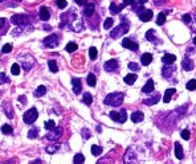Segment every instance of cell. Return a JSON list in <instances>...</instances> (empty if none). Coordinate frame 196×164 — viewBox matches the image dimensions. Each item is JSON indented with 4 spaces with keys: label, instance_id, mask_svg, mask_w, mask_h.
Wrapping results in <instances>:
<instances>
[{
    "label": "cell",
    "instance_id": "6da1fadb",
    "mask_svg": "<svg viewBox=\"0 0 196 164\" xmlns=\"http://www.w3.org/2000/svg\"><path fill=\"white\" fill-rule=\"evenodd\" d=\"M123 99H125L123 93H110V94L105 98L104 103L105 105H109V106H119V105H122Z\"/></svg>",
    "mask_w": 196,
    "mask_h": 164
},
{
    "label": "cell",
    "instance_id": "7a4b0ae2",
    "mask_svg": "<svg viewBox=\"0 0 196 164\" xmlns=\"http://www.w3.org/2000/svg\"><path fill=\"white\" fill-rule=\"evenodd\" d=\"M129 26H130V24H129V21L126 23L125 21V19L122 17V24H119L115 29H113V31L110 32V37L113 39H117L119 37V36H122V35H125L126 32L129 31Z\"/></svg>",
    "mask_w": 196,
    "mask_h": 164
},
{
    "label": "cell",
    "instance_id": "3957f363",
    "mask_svg": "<svg viewBox=\"0 0 196 164\" xmlns=\"http://www.w3.org/2000/svg\"><path fill=\"white\" fill-rule=\"evenodd\" d=\"M37 116H39L37 110H36L35 107H32V109H29L28 111H26V113L24 114V115H23V120H24L26 125H32V123H35V122H36Z\"/></svg>",
    "mask_w": 196,
    "mask_h": 164
},
{
    "label": "cell",
    "instance_id": "277c9868",
    "mask_svg": "<svg viewBox=\"0 0 196 164\" xmlns=\"http://www.w3.org/2000/svg\"><path fill=\"white\" fill-rule=\"evenodd\" d=\"M62 135V128L61 127H54V128L49 130V132L45 135V138L48 140H51V142H56V140H58L61 138Z\"/></svg>",
    "mask_w": 196,
    "mask_h": 164
},
{
    "label": "cell",
    "instance_id": "5b68a950",
    "mask_svg": "<svg viewBox=\"0 0 196 164\" xmlns=\"http://www.w3.org/2000/svg\"><path fill=\"white\" fill-rule=\"evenodd\" d=\"M42 44H44V46H46V48H56V46L58 45V36L57 35H49L48 37L44 39V41H42Z\"/></svg>",
    "mask_w": 196,
    "mask_h": 164
},
{
    "label": "cell",
    "instance_id": "8992f818",
    "mask_svg": "<svg viewBox=\"0 0 196 164\" xmlns=\"http://www.w3.org/2000/svg\"><path fill=\"white\" fill-rule=\"evenodd\" d=\"M20 61H21V66H23V69H24L25 72L31 70V68L35 65V60H33V57H31L29 54L21 56L20 57Z\"/></svg>",
    "mask_w": 196,
    "mask_h": 164
},
{
    "label": "cell",
    "instance_id": "52a82bcc",
    "mask_svg": "<svg viewBox=\"0 0 196 164\" xmlns=\"http://www.w3.org/2000/svg\"><path fill=\"white\" fill-rule=\"evenodd\" d=\"M11 23L15 25H25L29 23V16L26 15H13L11 17Z\"/></svg>",
    "mask_w": 196,
    "mask_h": 164
},
{
    "label": "cell",
    "instance_id": "ba28073f",
    "mask_svg": "<svg viewBox=\"0 0 196 164\" xmlns=\"http://www.w3.org/2000/svg\"><path fill=\"white\" fill-rule=\"evenodd\" d=\"M69 21H70V28L74 32H81L82 31V20L79 17H77L76 13L72 15V19H69Z\"/></svg>",
    "mask_w": 196,
    "mask_h": 164
},
{
    "label": "cell",
    "instance_id": "9c48e42d",
    "mask_svg": "<svg viewBox=\"0 0 196 164\" xmlns=\"http://www.w3.org/2000/svg\"><path fill=\"white\" fill-rule=\"evenodd\" d=\"M122 46H123V48L130 49V51H132V52H137L139 49V46H138L137 42H134L130 39H123V40H122Z\"/></svg>",
    "mask_w": 196,
    "mask_h": 164
},
{
    "label": "cell",
    "instance_id": "30bf717a",
    "mask_svg": "<svg viewBox=\"0 0 196 164\" xmlns=\"http://www.w3.org/2000/svg\"><path fill=\"white\" fill-rule=\"evenodd\" d=\"M118 61L117 60H109V61L105 62V70L109 73H114L115 70L118 69Z\"/></svg>",
    "mask_w": 196,
    "mask_h": 164
},
{
    "label": "cell",
    "instance_id": "8fae6325",
    "mask_svg": "<svg viewBox=\"0 0 196 164\" xmlns=\"http://www.w3.org/2000/svg\"><path fill=\"white\" fill-rule=\"evenodd\" d=\"M175 61H176V56L175 54H170V53H166V54L162 57V62L164 65H172Z\"/></svg>",
    "mask_w": 196,
    "mask_h": 164
},
{
    "label": "cell",
    "instance_id": "7c38bea8",
    "mask_svg": "<svg viewBox=\"0 0 196 164\" xmlns=\"http://www.w3.org/2000/svg\"><path fill=\"white\" fill-rule=\"evenodd\" d=\"M2 109H3V111L5 113V115L8 116V118H13V109H12V106H11V103L9 102H4L2 105Z\"/></svg>",
    "mask_w": 196,
    "mask_h": 164
},
{
    "label": "cell",
    "instance_id": "4fadbf2b",
    "mask_svg": "<svg viewBox=\"0 0 196 164\" xmlns=\"http://www.w3.org/2000/svg\"><path fill=\"white\" fill-rule=\"evenodd\" d=\"M174 72H175L174 63H172V65H166L164 68L162 69V76H163L164 78H170V76H171Z\"/></svg>",
    "mask_w": 196,
    "mask_h": 164
},
{
    "label": "cell",
    "instance_id": "5bb4252c",
    "mask_svg": "<svg viewBox=\"0 0 196 164\" xmlns=\"http://www.w3.org/2000/svg\"><path fill=\"white\" fill-rule=\"evenodd\" d=\"M152 15H154V13H152V11L151 9H145L143 12H141L139 13V19L142 20V21H150V20L152 19Z\"/></svg>",
    "mask_w": 196,
    "mask_h": 164
},
{
    "label": "cell",
    "instance_id": "9a60e30c",
    "mask_svg": "<svg viewBox=\"0 0 196 164\" xmlns=\"http://www.w3.org/2000/svg\"><path fill=\"white\" fill-rule=\"evenodd\" d=\"M73 91L74 94H79L82 91V83H81V79L79 78H73Z\"/></svg>",
    "mask_w": 196,
    "mask_h": 164
},
{
    "label": "cell",
    "instance_id": "2e32d148",
    "mask_svg": "<svg viewBox=\"0 0 196 164\" xmlns=\"http://www.w3.org/2000/svg\"><path fill=\"white\" fill-rule=\"evenodd\" d=\"M154 91V81L152 79H148L147 82H146V85L142 88V93H145V94H150V93Z\"/></svg>",
    "mask_w": 196,
    "mask_h": 164
},
{
    "label": "cell",
    "instance_id": "e0dca14e",
    "mask_svg": "<svg viewBox=\"0 0 196 164\" xmlns=\"http://www.w3.org/2000/svg\"><path fill=\"white\" fill-rule=\"evenodd\" d=\"M39 16H40V19H41V20L48 21L49 17H51V13H49V11H48V8H46V7H41V8H40V12H39Z\"/></svg>",
    "mask_w": 196,
    "mask_h": 164
},
{
    "label": "cell",
    "instance_id": "ac0fdd59",
    "mask_svg": "<svg viewBox=\"0 0 196 164\" xmlns=\"http://www.w3.org/2000/svg\"><path fill=\"white\" fill-rule=\"evenodd\" d=\"M182 68L184 70H187V72H191V70L194 69V62H192L190 58H184L183 61H182Z\"/></svg>",
    "mask_w": 196,
    "mask_h": 164
},
{
    "label": "cell",
    "instance_id": "d6986e66",
    "mask_svg": "<svg viewBox=\"0 0 196 164\" xmlns=\"http://www.w3.org/2000/svg\"><path fill=\"white\" fill-rule=\"evenodd\" d=\"M145 119V115L142 111H135L131 114V120L134 123H138V122H142V120Z\"/></svg>",
    "mask_w": 196,
    "mask_h": 164
},
{
    "label": "cell",
    "instance_id": "ffe728a7",
    "mask_svg": "<svg viewBox=\"0 0 196 164\" xmlns=\"http://www.w3.org/2000/svg\"><path fill=\"white\" fill-rule=\"evenodd\" d=\"M93 13H94V4H92V3H89V4H85L84 15L86 16V17H90V16H93Z\"/></svg>",
    "mask_w": 196,
    "mask_h": 164
},
{
    "label": "cell",
    "instance_id": "44dd1931",
    "mask_svg": "<svg viewBox=\"0 0 196 164\" xmlns=\"http://www.w3.org/2000/svg\"><path fill=\"white\" fill-rule=\"evenodd\" d=\"M125 7H126L125 4H115V3H111V4H110V12L113 13V15H115V13L121 12Z\"/></svg>",
    "mask_w": 196,
    "mask_h": 164
},
{
    "label": "cell",
    "instance_id": "7402d4cb",
    "mask_svg": "<svg viewBox=\"0 0 196 164\" xmlns=\"http://www.w3.org/2000/svg\"><path fill=\"white\" fill-rule=\"evenodd\" d=\"M175 93H176V90H175V89H167V90H166V93H164V98H163L164 103H170L171 98H172V95H174Z\"/></svg>",
    "mask_w": 196,
    "mask_h": 164
},
{
    "label": "cell",
    "instance_id": "603a6c76",
    "mask_svg": "<svg viewBox=\"0 0 196 164\" xmlns=\"http://www.w3.org/2000/svg\"><path fill=\"white\" fill-rule=\"evenodd\" d=\"M159 99H160V95L159 94H155L152 98H148V99H145L143 103L146 106H152V105H155V103H158L159 102Z\"/></svg>",
    "mask_w": 196,
    "mask_h": 164
},
{
    "label": "cell",
    "instance_id": "cb8c5ba5",
    "mask_svg": "<svg viewBox=\"0 0 196 164\" xmlns=\"http://www.w3.org/2000/svg\"><path fill=\"white\" fill-rule=\"evenodd\" d=\"M141 61H142V63L143 65H150V63L152 62V54L151 53H145V54H142V57H141Z\"/></svg>",
    "mask_w": 196,
    "mask_h": 164
},
{
    "label": "cell",
    "instance_id": "d4e9b609",
    "mask_svg": "<svg viewBox=\"0 0 196 164\" xmlns=\"http://www.w3.org/2000/svg\"><path fill=\"white\" fill-rule=\"evenodd\" d=\"M123 81H125V83H127V85H132V83L137 81V74H135V73H130V74H127L125 77Z\"/></svg>",
    "mask_w": 196,
    "mask_h": 164
},
{
    "label": "cell",
    "instance_id": "484cf974",
    "mask_svg": "<svg viewBox=\"0 0 196 164\" xmlns=\"http://www.w3.org/2000/svg\"><path fill=\"white\" fill-rule=\"evenodd\" d=\"M175 156L178 159H183L184 153H183V148H182L180 143H175Z\"/></svg>",
    "mask_w": 196,
    "mask_h": 164
},
{
    "label": "cell",
    "instance_id": "4316f807",
    "mask_svg": "<svg viewBox=\"0 0 196 164\" xmlns=\"http://www.w3.org/2000/svg\"><path fill=\"white\" fill-rule=\"evenodd\" d=\"M45 93H46V88L45 86H42V85H40L37 89L35 90V97H42V95H45Z\"/></svg>",
    "mask_w": 196,
    "mask_h": 164
},
{
    "label": "cell",
    "instance_id": "83f0119b",
    "mask_svg": "<svg viewBox=\"0 0 196 164\" xmlns=\"http://www.w3.org/2000/svg\"><path fill=\"white\" fill-rule=\"evenodd\" d=\"M154 33H155V32H154V29H148V32L146 33V39H147L148 41H151L152 44H157L158 41H157V39L154 37Z\"/></svg>",
    "mask_w": 196,
    "mask_h": 164
},
{
    "label": "cell",
    "instance_id": "f1b7e54d",
    "mask_svg": "<svg viewBox=\"0 0 196 164\" xmlns=\"http://www.w3.org/2000/svg\"><path fill=\"white\" fill-rule=\"evenodd\" d=\"M77 44L76 42H73V41H70V42H68V45H66V48H65V51L68 52V53H73V52H76L77 51Z\"/></svg>",
    "mask_w": 196,
    "mask_h": 164
},
{
    "label": "cell",
    "instance_id": "f546056e",
    "mask_svg": "<svg viewBox=\"0 0 196 164\" xmlns=\"http://www.w3.org/2000/svg\"><path fill=\"white\" fill-rule=\"evenodd\" d=\"M48 65H49V69H51L52 73H57V72H58L57 62H56L54 60H49V61H48Z\"/></svg>",
    "mask_w": 196,
    "mask_h": 164
},
{
    "label": "cell",
    "instance_id": "4dcf8cb0",
    "mask_svg": "<svg viewBox=\"0 0 196 164\" xmlns=\"http://www.w3.org/2000/svg\"><path fill=\"white\" fill-rule=\"evenodd\" d=\"M73 162H74V164H84L85 163V156L82 155V153H77V155H74Z\"/></svg>",
    "mask_w": 196,
    "mask_h": 164
},
{
    "label": "cell",
    "instance_id": "1f68e13d",
    "mask_svg": "<svg viewBox=\"0 0 196 164\" xmlns=\"http://www.w3.org/2000/svg\"><path fill=\"white\" fill-rule=\"evenodd\" d=\"M104 152V150H102V147H99V146H92V153L94 156H99L101 153Z\"/></svg>",
    "mask_w": 196,
    "mask_h": 164
},
{
    "label": "cell",
    "instance_id": "d6a6232c",
    "mask_svg": "<svg viewBox=\"0 0 196 164\" xmlns=\"http://www.w3.org/2000/svg\"><path fill=\"white\" fill-rule=\"evenodd\" d=\"M84 103L86 106H90L93 103V97H92L90 93H85L84 94Z\"/></svg>",
    "mask_w": 196,
    "mask_h": 164
},
{
    "label": "cell",
    "instance_id": "836d02e7",
    "mask_svg": "<svg viewBox=\"0 0 196 164\" xmlns=\"http://www.w3.org/2000/svg\"><path fill=\"white\" fill-rule=\"evenodd\" d=\"M166 23V13L164 12H160L157 17V24L158 25H163Z\"/></svg>",
    "mask_w": 196,
    "mask_h": 164
},
{
    "label": "cell",
    "instance_id": "e575fe53",
    "mask_svg": "<svg viewBox=\"0 0 196 164\" xmlns=\"http://www.w3.org/2000/svg\"><path fill=\"white\" fill-rule=\"evenodd\" d=\"M2 132L5 134V135H11V134L13 132L11 125H3V127H2Z\"/></svg>",
    "mask_w": 196,
    "mask_h": 164
},
{
    "label": "cell",
    "instance_id": "d590c367",
    "mask_svg": "<svg viewBox=\"0 0 196 164\" xmlns=\"http://www.w3.org/2000/svg\"><path fill=\"white\" fill-rule=\"evenodd\" d=\"M37 134H39V130L36 128V127H32V128L29 130V132H28V138L29 139H36L37 138Z\"/></svg>",
    "mask_w": 196,
    "mask_h": 164
},
{
    "label": "cell",
    "instance_id": "8d00e7d4",
    "mask_svg": "<svg viewBox=\"0 0 196 164\" xmlns=\"http://www.w3.org/2000/svg\"><path fill=\"white\" fill-rule=\"evenodd\" d=\"M86 81H88V85H89V86H95V83H97L95 76H94V74H92V73L88 76V79H86Z\"/></svg>",
    "mask_w": 196,
    "mask_h": 164
},
{
    "label": "cell",
    "instance_id": "74e56055",
    "mask_svg": "<svg viewBox=\"0 0 196 164\" xmlns=\"http://www.w3.org/2000/svg\"><path fill=\"white\" fill-rule=\"evenodd\" d=\"M89 56H90L92 60H95V58H97L98 51H97V48H95V46H92V48L89 49Z\"/></svg>",
    "mask_w": 196,
    "mask_h": 164
},
{
    "label": "cell",
    "instance_id": "f35d334b",
    "mask_svg": "<svg viewBox=\"0 0 196 164\" xmlns=\"http://www.w3.org/2000/svg\"><path fill=\"white\" fill-rule=\"evenodd\" d=\"M113 24H114V20H113L111 17H107L105 20V23H104V28L105 29H110L113 26Z\"/></svg>",
    "mask_w": 196,
    "mask_h": 164
},
{
    "label": "cell",
    "instance_id": "ab89813d",
    "mask_svg": "<svg viewBox=\"0 0 196 164\" xmlns=\"http://www.w3.org/2000/svg\"><path fill=\"white\" fill-rule=\"evenodd\" d=\"M11 73L13 76H19L20 74V65L19 63H13L11 68Z\"/></svg>",
    "mask_w": 196,
    "mask_h": 164
},
{
    "label": "cell",
    "instance_id": "60d3db41",
    "mask_svg": "<svg viewBox=\"0 0 196 164\" xmlns=\"http://www.w3.org/2000/svg\"><path fill=\"white\" fill-rule=\"evenodd\" d=\"M126 119H127V114H126V110H122V111H119V123H125Z\"/></svg>",
    "mask_w": 196,
    "mask_h": 164
},
{
    "label": "cell",
    "instance_id": "b9f144b4",
    "mask_svg": "<svg viewBox=\"0 0 196 164\" xmlns=\"http://www.w3.org/2000/svg\"><path fill=\"white\" fill-rule=\"evenodd\" d=\"M185 88H187V90H196V79L188 81L187 85H185Z\"/></svg>",
    "mask_w": 196,
    "mask_h": 164
},
{
    "label": "cell",
    "instance_id": "7bdbcfd3",
    "mask_svg": "<svg viewBox=\"0 0 196 164\" xmlns=\"http://www.w3.org/2000/svg\"><path fill=\"white\" fill-rule=\"evenodd\" d=\"M58 148H60V146H58V144H54V146H49V147H46L45 150H46V152H48V153H54Z\"/></svg>",
    "mask_w": 196,
    "mask_h": 164
},
{
    "label": "cell",
    "instance_id": "ee69618b",
    "mask_svg": "<svg viewBox=\"0 0 196 164\" xmlns=\"http://www.w3.org/2000/svg\"><path fill=\"white\" fill-rule=\"evenodd\" d=\"M44 127H45L46 130H52V128H54V127H56V123L53 122V120H46Z\"/></svg>",
    "mask_w": 196,
    "mask_h": 164
},
{
    "label": "cell",
    "instance_id": "f6af8a7d",
    "mask_svg": "<svg viewBox=\"0 0 196 164\" xmlns=\"http://www.w3.org/2000/svg\"><path fill=\"white\" fill-rule=\"evenodd\" d=\"M56 4H57L58 8L64 9V8H66V5H68V3H66V0H56Z\"/></svg>",
    "mask_w": 196,
    "mask_h": 164
},
{
    "label": "cell",
    "instance_id": "bcb514c9",
    "mask_svg": "<svg viewBox=\"0 0 196 164\" xmlns=\"http://www.w3.org/2000/svg\"><path fill=\"white\" fill-rule=\"evenodd\" d=\"M109 115H110V118L114 120V122H118V120H119V113L118 111H111Z\"/></svg>",
    "mask_w": 196,
    "mask_h": 164
},
{
    "label": "cell",
    "instance_id": "7dc6e473",
    "mask_svg": "<svg viewBox=\"0 0 196 164\" xmlns=\"http://www.w3.org/2000/svg\"><path fill=\"white\" fill-rule=\"evenodd\" d=\"M129 69H131L132 72H139V65L135 62H130L129 63Z\"/></svg>",
    "mask_w": 196,
    "mask_h": 164
},
{
    "label": "cell",
    "instance_id": "c3c4849f",
    "mask_svg": "<svg viewBox=\"0 0 196 164\" xmlns=\"http://www.w3.org/2000/svg\"><path fill=\"white\" fill-rule=\"evenodd\" d=\"M11 51H12V44H5V45L2 48V52H3V53H9Z\"/></svg>",
    "mask_w": 196,
    "mask_h": 164
},
{
    "label": "cell",
    "instance_id": "681fc988",
    "mask_svg": "<svg viewBox=\"0 0 196 164\" xmlns=\"http://www.w3.org/2000/svg\"><path fill=\"white\" fill-rule=\"evenodd\" d=\"M190 136H191V134H190L188 130H183V131H182V138H183L184 140H188L190 139Z\"/></svg>",
    "mask_w": 196,
    "mask_h": 164
},
{
    "label": "cell",
    "instance_id": "f907efd6",
    "mask_svg": "<svg viewBox=\"0 0 196 164\" xmlns=\"http://www.w3.org/2000/svg\"><path fill=\"white\" fill-rule=\"evenodd\" d=\"M7 82H9V79L7 78V76H5V73H0V83H7Z\"/></svg>",
    "mask_w": 196,
    "mask_h": 164
},
{
    "label": "cell",
    "instance_id": "816d5d0a",
    "mask_svg": "<svg viewBox=\"0 0 196 164\" xmlns=\"http://www.w3.org/2000/svg\"><path fill=\"white\" fill-rule=\"evenodd\" d=\"M19 102H20V105H21V106L26 105V97L25 95H20L19 97Z\"/></svg>",
    "mask_w": 196,
    "mask_h": 164
},
{
    "label": "cell",
    "instance_id": "f5cc1de1",
    "mask_svg": "<svg viewBox=\"0 0 196 164\" xmlns=\"http://www.w3.org/2000/svg\"><path fill=\"white\" fill-rule=\"evenodd\" d=\"M183 21H184V23H191V21H192L191 15H188V13H185V15H183Z\"/></svg>",
    "mask_w": 196,
    "mask_h": 164
},
{
    "label": "cell",
    "instance_id": "db71d44e",
    "mask_svg": "<svg viewBox=\"0 0 196 164\" xmlns=\"http://www.w3.org/2000/svg\"><path fill=\"white\" fill-rule=\"evenodd\" d=\"M76 3H77L78 5H85L86 4V2H88V0H74Z\"/></svg>",
    "mask_w": 196,
    "mask_h": 164
},
{
    "label": "cell",
    "instance_id": "11a10c76",
    "mask_svg": "<svg viewBox=\"0 0 196 164\" xmlns=\"http://www.w3.org/2000/svg\"><path fill=\"white\" fill-rule=\"evenodd\" d=\"M123 4L125 5H131V4H134V0H123Z\"/></svg>",
    "mask_w": 196,
    "mask_h": 164
},
{
    "label": "cell",
    "instance_id": "9f6ffc18",
    "mask_svg": "<svg viewBox=\"0 0 196 164\" xmlns=\"http://www.w3.org/2000/svg\"><path fill=\"white\" fill-rule=\"evenodd\" d=\"M31 164H44V163H42V162H41V160H40V159H36L35 162H32Z\"/></svg>",
    "mask_w": 196,
    "mask_h": 164
},
{
    "label": "cell",
    "instance_id": "6f0895ef",
    "mask_svg": "<svg viewBox=\"0 0 196 164\" xmlns=\"http://www.w3.org/2000/svg\"><path fill=\"white\" fill-rule=\"evenodd\" d=\"M4 23H5V19H3V17H0V28H2L3 25H4Z\"/></svg>",
    "mask_w": 196,
    "mask_h": 164
},
{
    "label": "cell",
    "instance_id": "680465c9",
    "mask_svg": "<svg viewBox=\"0 0 196 164\" xmlns=\"http://www.w3.org/2000/svg\"><path fill=\"white\" fill-rule=\"evenodd\" d=\"M154 2H155V4H162V3L167 2V0H154Z\"/></svg>",
    "mask_w": 196,
    "mask_h": 164
},
{
    "label": "cell",
    "instance_id": "91938a15",
    "mask_svg": "<svg viewBox=\"0 0 196 164\" xmlns=\"http://www.w3.org/2000/svg\"><path fill=\"white\" fill-rule=\"evenodd\" d=\"M45 31H51V26H49V25H45Z\"/></svg>",
    "mask_w": 196,
    "mask_h": 164
},
{
    "label": "cell",
    "instance_id": "94428289",
    "mask_svg": "<svg viewBox=\"0 0 196 164\" xmlns=\"http://www.w3.org/2000/svg\"><path fill=\"white\" fill-rule=\"evenodd\" d=\"M147 0H139V4H143V3H146Z\"/></svg>",
    "mask_w": 196,
    "mask_h": 164
},
{
    "label": "cell",
    "instance_id": "6125c7cd",
    "mask_svg": "<svg viewBox=\"0 0 196 164\" xmlns=\"http://www.w3.org/2000/svg\"><path fill=\"white\" fill-rule=\"evenodd\" d=\"M194 44L196 45V37H195V40H194Z\"/></svg>",
    "mask_w": 196,
    "mask_h": 164
},
{
    "label": "cell",
    "instance_id": "be15d7a7",
    "mask_svg": "<svg viewBox=\"0 0 196 164\" xmlns=\"http://www.w3.org/2000/svg\"><path fill=\"white\" fill-rule=\"evenodd\" d=\"M12 163H13V162H8V163H7V164H12Z\"/></svg>",
    "mask_w": 196,
    "mask_h": 164
},
{
    "label": "cell",
    "instance_id": "e7e4bbea",
    "mask_svg": "<svg viewBox=\"0 0 196 164\" xmlns=\"http://www.w3.org/2000/svg\"><path fill=\"white\" fill-rule=\"evenodd\" d=\"M0 2H4V0H0Z\"/></svg>",
    "mask_w": 196,
    "mask_h": 164
}]
</instances>
